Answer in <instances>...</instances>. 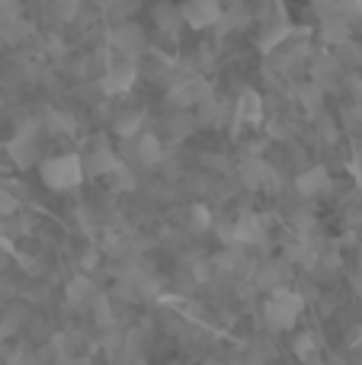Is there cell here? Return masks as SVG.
<instances>
[{
  "label": "cell",
  "mask_w": 362,
  "mask_h": 365,
  "mask_svg": "<svg viewBox=\"0 0 362 365\" xmlns=\"http://www.w3.org/2000/svg\"><path fill=\"white\" fill-rule=\"evenodd\" d=\"M301 308H305V298L299 295V292L292 289H273L269 292V298L263 302V321H267L269 330H276V334H282V330H289L295 321H299Z\"/></svg>",
  "instance_id": "cell-1"
},
{
  "label": "cell",
  "mask_w": 362,
  "mask_h": 365,
  "mask_svg": "<svg viewBox=\"0 0 362 365\" xmlns=\"http://www.w3.org/2000/svg\"><path fill=\"white\" fill-rule=\"evenodd\" d=\"M42 173V182L48 189H58V192H68V189H77L83 182V160L77 154H58V158H48L42 160L38 167Z\"/></svg>",
  "instance_id": "cell-2"
},
{
  "label": "cell",
  "mask_w": 362,
  "mask_h": 365,
  "mask_svg": "<svg viewBox=\"0 0 362 365\" xmlns=\"http://www.w3.org/2000/svg\"><path fill=\"white\" fill-rule=\"evenodd\" d=\"M38 132H42V125H38V119H29V122H19L16 135H13V141L6 145V154H10V160L16 167H36L38 158H42V141H38Z\"/></svg>",
  "instance_id": "cell-3"
},
{
  "label": "cell",
  "mask_w": 362,
  "mask_h": 365,
  "mask_svg": "<svg viewBox=\"0 0 362 365\" xmlns=\"http://www.w3.org/2000/svg\"><path fill=\"white\" fill-rule=\"evenodd\" d=\"M109 45H113L115 51H122V55H128V58H138L141 51L148 48V36L138 23H132V19H119V23L109 29Z\"/></svg>",
  "instance_id": "cell-4"
},
{
  "label": "cell",
  "mask_w": 362,
  "mask_h": 365,
  "mask_svg": "<svg viewBox=\"0 0 362 365\" xmlns=\"http://www.w3.org/2000/svg\"><path fill=\"white\" fill-rule=\"evenodd\" d=\"M237 177L247 189H276L279 186V173H276V167H269L263 158H257V154H250V158L241 160V167H237Z\"/></svg>",
  "instance_id": "cell-5"
},
{
  "label": "cell",
  "mask_w": 362,
  "mask_h": 365,
  "mask_svg": "<svg viewBox=\"0 0 362 365\" xmlns=\"http://www.w3.org/2000/svg\"><path fill=\"white\" fill-rule=\"evenodd\" d=\"M138 68H135V58L122 55V61H109V68L103 71V93L109 96H122L132 90Z\"/></svg>",
  "instance_id": "cell-6"
},
{
  "label": "cell",
  "mask_w": 362,
  "mask_h": 365,
  "mask_svg": "<svg viewBox=\"0 0 362 365\" xmlns=\"http://www.w3.org/2000/svg\"><path fill=\"white\" fill-rule=\"evenodd\" d=\"M222 10H224L222 0H183V4H180L183 26H192V29H209V26H215Z\"/></svg>",
  "instance_id": "cell-7"
},
{
  "label": "cell",
  "mask_w": 362,
  "mask_h": 365,
  "mask_svg": "<svg viewBox=\"0 0 362 365\" xmlns=\"http://www.w3.org/2000/svg\"><path fill=\"white\" fill-rule=\"evenodd\" d=\"M205 96H212V90L202 77H183V81H177L170 87L167 100H170V106H177V109H192V106H199Z\"/></svg>",
  "instance_id": "cell-8"
},
{
  "label": "cell",
  "mask_w": 362,
  "mask_h": 365,
  "mask_svg": "<svg viewBox=\"0 0 362 365\" xmlns=\"http://www.w3.org/2000/svg\"><path fill=\"white\" fill-rule=\"evenodd\" d=\"M234 244L241 247H263L267 244V221L260 215H241L234 221Z\"/></svg>",
  "instance_id": "cell-9"
},
{
  "label": "cell",
  "mask_w": 362,
  "mask_h": 365,
  "mask_svg": "<svg viewBox=\"0 0 362 365\" xmlns=\"http://www.w3.org/2000/svg\"><path fill=\"white\" fill-rule=\"evenodd\" d=\"M340 74H343V64L337 61V55H318L311 61V81L318 83L321 90H333L340 83Z\"/></svg>",
  "instance_id": "cell-10"
},
{
  "label": "cell",
  "mask_w": 362,
  "mask_h": 365,
  "mask_svg": "<svg viewBox=\"0 0 362 365\" xmlns=\"http://www.w3.org/2000/svg\"><path fill=\"white\" fill-rule=\"evenodd\" d=\"M234 122L244 125H260L263 122V96L257 90H244L234 103Z\"/></svg>",
  "instance_id": "cell-11"
},
{
  "label": "cell",
  "mask_w": 362,
  "mask_h": 365,
  "mask_svg": "<svg viewBox=\"0 0 362 365\" xmlns=\"http://www.w3.org/2000/svg\"><path fill=\"white\" fill-rule=\"evenodd\" d=\"M96 285H93V279L87 276V272H81V276H74L68 282V289H64V295H68V304L74 311H87L90 308V302H93V295H96Z\"/></svg>",
  "instance_id": "cell-12"
},
{
  "label": "cell",
  "mask_w": 362,
  "mask_h": 365,
  "mask_svg": "<svg viewBox=\"0 0 362 365\" xmlns=\"http://www.w3.org/2000/svg\"><path fill=\"white\" fill-rule=\"evenodd\" d=\"M289 276H292V263H286V259H269V263H263L260 272H257V285H260L263 292H273V289H282V285L289 282Z\"/></svg>",
  "instance_id": "cell-13"
},
{
  "label": "cell",
  "mask_w": 362,
  "mask_h": 365,
  "mask_svg": "<svg viewBox=\"0 0 362 365\" xmlns=\"http://www.w3.org/2000/svg\"><path fill=\"white\" fill-rule=\"evenodd\" d=\"M295 189H299L301 195H308V199L331 192V173H327V167H308L305 173H299Z\"/></svg>",
  "instance_id": "cell-14"
},
{
  "label": "cell",
  "mask_w": 362,
  "mask_h": 365,
  "mask_svg": "<svg viewBox=\"0 0 362 365\" xmlns=\"http://www.w3.org/2000/svg\"><path fill=\"white\" fill-rule=\"evenodd\" d=\"M164 158V148H160L157 135H135V160L141 167H157Z\"/></svg>",
  "instance_id": "cell-15"
},
{
  "label": "cell",
  "mask_w": 362,
  "mask_h": 365,
  "mask_svg": "<svg viewBox=\"0 0 362 365\" xmlns=\"http://www.w3.org/2000/svg\"><path fill=\"white\" fill-rule=\"evenodd\" d=\"M350 32H353V23L346 16H327V19H321V38H324L327 45H333L337 48L340 42H346L350 38Z\"/></svg>",
  "instance_id": "cell-16"
},
{
  "label": "cell",
  "mask_w": 362,
  "mask_h": 365,
  "mask_svg": "<svg viewBox=\"0 0 362 365\" xmlns=\"http://www.w3.org/2000/svg\"><path fill=\"white\" fill-rule=\"evenodd\" d=\"M83 160V173H93V177H106L109 170H113V164L119 158H115L113 151H109L106 145H96L93 151L87 154V158H81Z\"/></svg>",
  "instance_id": "cell-17"
},
{
  "label": "cell",
  "mask_w": 362,
  "mask_h": 365,
  "mask_svg": "<svg viewBox=\"0 0 362 365\" xmlns=\"http://www.w3.org/2000/svg\"><path fill=\"white\" fill-rule=\"evenodd\" d=\"M38 125L51 135H74L77 132V119L71 113H58V109H45V115L38 119Z\"/></svg>",
  "instance_id": "cell-18"
},
{
  "label": "cell",
  "mask_w": 362,
  "mask_h": 365,
  "mask_svg": "<svg viewBox=\"0 0 362 365\" xmlns=\"http://www.w3.org/2000/svg\"><path fill=\"white\" fill-rule=\"evenodd\" d=\"M295 100H299V106L305 109V113L318 115L321 109H324V90L314 81H308V83H301V87H295Z\"/></svg>",
  "instance_id": "cell-19"
},
{
  "label": "cell",
  "mask_w": 362,
  "mask_h": 365,
  "mask_svg": "<svg viewBox=\"0 0 362 365\" xmlns=\"http://www.w3.org/2000/svg\"><path fill=\"white\" fill-rule=\"evenodd\" d=\"M154 23H157L160 32L173 36V32L183 26V16H180V6L177 4H157L154 6Z\"/></svg>",
  "instance_id": "cell-20"
},
{
  "label": "cell",
  "mask_w": 362,
  "mask_h": 365,
  "mask_svg": "<svg viewBox=\"0 0 362 365\" xmlns=\"http://www.w3.org/2000/svg\"><path fill=\"white\" fill-rule=\"evenodd\" d=\"M141 125H145V115L135 113V109L119 113V115H115V122H113L115 135H119V138H125V141H132L135 135H141Z\"/></svg>",
  "instance_id": "cell-21"
},
{
  "label": "cell",
  "mask_w": 362,
  "mask_h": 365,
  "mask_svg": "<svg viewBox=\"0 0 362 365\" xmlns=\"http://www.w3.org/2000/svg\"><path fill=\"white\" fill-rule=\"evenodd\" d=\"M289 32L292 29H289L286 19H279V23H267V29H263V36H260V48L263 51H276L289 38Z\"/></svg>",
  "instance_id": "cell-22"
},
{
  "label": "cell",
  "mask_w": 362,
  "mask_h": 365,
  "mask_svg": "<svg viewBox=\"0 0 362 365\" xmlns=\"http://www.w3.org/2000/svg\"><path fill=\"white\" fill-rule=\"evenodd\" d=\"M250 23V16L241 10V6H228V10H222V16H218V32L222 36H228V32H234V29H244V26Z\"/></svg>",
  "instance_id": "cell-23"
},
{
  "label": "cell",
  "mask_w": 362,
  "mask_h": 365,
  "mask_svg": "<svg viewBox=\"0 0 362 365\" xmlns=\"http://www.w3.org/2000/svg\"><path fill=\"white\" fill-rule=\"evenodd\" d=\"M90 311H93L96 324H100L103 330H106V327H113V324H115L113 302H109V295H103V292H96V295H93V302H90Z\"/></svg>",
  "instance_id": "cell-24"
},
{
  "label": "cell",
  "mask_w": 362,
  "mask_h": 365,
  "mask_svg": "<svg viewBox=\"0 0 362 365\" xmlns=\"http://www.w3.org/2000/svg\"><path fill=\"white\" fill-rule=\"evenodd\" d=\"M311 259H314V250H311V244H308L305 237H295V240H289L286 244V263H308L311 266Z\"/></svg>",
  "instance_id": "cell-25"
},
{
  "label": "cell",
  "mask_w": 362,
  "mask_h": 365,
  "mask_svg": "<svg viewBox=\"0 0 362 365\" xmlns=\"http://www.w3.org/2000/svg\"><path fill=\"white\" fill-rule=\"evenodd\" d=\"M23 317H26V311L19 308V304L6 308V311H4V317H0V340H10V336L16 334L19 327H23Z\"/></svg>",
  "instance_id": "cell-26"
},
{
  "label": "cell",
  "mask_w": 362,
  "mask_h": 365,
  "mask_svg": "<svg viewBox=\"0 0 362 365\" xmlns=\"http://www.w3.org/2000/svg\"><path fill=\"white\" fill-rule=\"evenodd\" d=\"M333 55H337V61L343 64V68H362V45H356L353 38L340 42Z\"/></svg>",
  "instance_id": "cell-27"
},
{
  "label": "cell",
  "mask_w": 362,
  "mask_h": 365,
  "mask_svg": "<svg viewBox=\"0 0 362 365\" xmlns=\"http://www.w3.org/2000/svg\"><path fill=\"white\" fill-rule=\"evenodd\" d=\"M212 225H215V215H212L209 205H202V202H196V205L190 208V227L199 234L212 231Z\"/></svg>",
  "instance_id": "cell-28"
},
{
  "label": "cell",
  "mask_w": 362,
  "mask_h": 365,
  "mask_svg": "<svg viewBox=\"0 0 362 365\" xmlns=\"http://www.w3.org/2000/svg\"><path fill=\"white\" fill-rule=\"evenodd\" d=\"M292 353L299 356L301 362L314 359V356H318V336H314L311 330H305V334H299V336H295V343H292Z\"/></svg>",
  "instance_id": "cell-29"
},
{
  "label": "cell",
  "mask_w": 362,
  "mask_h": 365,
  "mask_svg": "<svg viewBox=\"0 0 362 365\" xmlns=\"http://www.w3.org/2000/svg\"><path fill=\"white\" fill-rule=\"evenodd\" d=\"M199 128L196 115H190L186 109H177V115L170 119V135L173 138H186V135H192Z\"/></svg>",
  "instance_id": "cell-30"
},
{
  "label": "cell",
  "mask_w": 362,
  "mask_h": 365,
  "mask_svg": "<svg viewBox=\"0 0 362 365\" xmlns=\"http://www.w3.org/2000/svg\"><path fill=\"white\" fill-rule=\"evenodd\" d=\"M106 180L113 182L115 189H132V186H135V173H132V167H128L125 160H115L113 170L106 173Z\"/></svg>",
  "instance_id": "cell-31"
},
{
  "label": "cell",
  "mask_w": 362,
  "mask_h": 365,
  "mask_svg": "<svg viewBox=\"0 0 362 365\" xmlns=\"http://www.w3.org/2000/svg\"><path fill=\"white\" fill-rule=\"evenodd\" d=\"M81 6H83V0H51V13L61 23H74L81 16Z\"/></svg>",
  "instance_id": "cell-32"
},
{
  "label": "cell",
  "mask_w": 362,
  "mask_h": 365,
  "mask_svg": "<svg viewBox=\"0 0 362 365\" xmlns=\"http://www.w3.org/2000/svg\"><path fill=\"white\" fill-rule=\"evenodd\" d=\"M135 10V0H106V13L119 23V19H128V13Z\"/></svg>",
  "instance_id": "cell-33"
},
{
  "label": "cell",
  "mask_w": 362,
  "mask_h": 365,
  "mask_svg": "<svg viewBox=\"0 0 362 365\" xmlns=\"http://www.w3.org/2000/svg\"><path fill=\"white\" fill-rule=\"evenodd\" d=\"M16 208H19V195H13L6 186H0V218L16 215Z\"/></svg>",
  "instance_id": "cell-34"
},
{
  "label": "cell",
  "mask_w": 362,
  "mask_h": 365,
  "mask_svg": "<svg viewBox=\"0 0 362 365\" xmlns=\"http://www.w3.org/2000/svg\"><path fill=\"white\" fill-rule=\"evenodd\" d=\"M212 231L218 234L222 247H231V244H234V218H231V221H215V225H212Z\"/></svg>",
  "instance_id": "cell-35"
},
{
  "label": "cell",
  "mask_w": 362,
  "mask_h": 365,
  "mask_svg": "<svg viewBox=\"0 0 362 365\" xmlns=\"http://www.w3.org/2000/svg\"><path fill=\"white\" fill-rule=\"evenodd\" d=\"M292 227H295L299 234H308V231L314 227V215L308 212V208H299V212L292 215Z\"/></svg>",
  "instance_id": "cell-36"
},
{
  "label": "cell",
  "mask_w": 362,
  "mask_h": 365,
  "mask_svg": "<svg viewBox=\"0 0 362 365\" xmlns=\"http://www.w3.org/2000/svg\"><path fill=\"white\" fill-rule=\"evenodd\" d=\"M318 132H321V138L324 141H337V122H333L331 115L318 113Z\"/></svg>",
  "instance_id": "cell-37"
},
{
  "label": "cell",
  "mask_w": 362,
  "mask_h": 365,
  "mask_svg": "<svg viewBox=\"0 0 362 365\" xmlns=\"http://www.w3.org/2000/svg\"><path fill=\"white\" fill-rule=\"evenodd\" d=\"M340 16H346L350 23L362 19V0H340Z\"/></svg>",
  "instance_id": "cell-38"
},
{
  "label": "cell",
  "mask_w": 362,
  "mask_h": 365,
  "mask_svg": "<svg viewBox=\"0 0 362 365\" xmlns=\"http://www.w3.org/2000/svg\"><path fill=\"white\" fill-rule=\"evenodd\" d=\"M346 125L350 128H362V100H356L353 106H346Z\"/></svg>",
  "instance_id": "cell-39"
},
{
  "label": "cell",
  "mask_w": 362,
  "mask_h": 365,
  "mask_svg": "<svg viewBox=\"0 0 362 365\" xmlns=\"http://www.w3.org/2000/svg\"><path fill=\"white\" fill-rule=\"evenodd\" d=\"M96 263H100V250H96V247H90V250L81 257V269L90 272V269H96Z\"/></svg>",
  "instance_id": "cell-40"
},
{
  "label": "cell",
  "mask_w": 362,
  "mask_h": 365,
  "mask_svg": "<svg viewBox=\"0 0 362 365\" xmlns=\"http://www.w3.org/2000/svg\"><path fill=\"white\" fill-rule=\"evenodd\" d=\"M48 55H51V58H61V55H64V42H61L58 36L48 38Z\"/></svg>",
  "instance_id": "cell-41"
},
{
  "label": "cell",
  "mask_w": 362,
  "mask_h": 365,
  "mask_svg": "<svg viewBox=\"0 0 362 365\" xmlns=\"http://www.w3.org/2000/svg\"><path fill=\"white\" fill-rule=\"evenodd\" d=\"M6 259H10V240H6V237H0V272H4Z\"/></svg>",
  "instance_id": "cell-42"
},
{
  "label": "cell",
  "mask_w": 362,
  "mask_h": 365,
  "mask_svg": "<svg viewBox=\"0 0 362 365\" xmlns=\"http://www.w3.org/2000/svg\"><path fill=\"white\" fill-rule=\"evenodd\" d=\"M346 83H350L353 96H356V100H362V77H359V74H353V77H350V81H346Z\"/></svg>",
  "instance_id": "cell-43"
},
{
  "label": "cell",
  "mask_w": 362,
  "mask_h": 365,
  "mask_svg": "<svg viewBox=\"0 0 362 365\" xmlns=\"http://www.w3.org/2000/svg\"><path fill=\"white\" fill-rule=\"evenodd\" d=\"M64 365H93V362H90L87 356H71V359L64 362Z\"/></svg>",
  "instance_id": "cell-44"
},
{
  "label": "cell",
  "mask_w": 362,
  "mask_h": 365,
  "mask_svg": "<svg viewBox=\"0 0 362 365\" xmlns=\"http://www.w3.org/2000/svg\"><path fill=\"white\" fill-rule=\"evenodd\" d=\"M305 365H324V362H321V359H318V356H314V359H308Z\"/></svg>",
  "instance_id": "cell-45"
},
{
  "label": "cell",
  "mask_w": 362,
  "mask_h": 365,
  "mask_svg": "<svg viewBox=\"0 0 362 365\" xmlns=\"http://www.w3.org/2000/svg\"><path fill=\"white\" fill-rule=\"evenodd\" d=\"M132 365H148V362H145V359H135V362H132Z\"/></svg>",
  "instance_id": "cell-46"
},
{
  "label": "cell",
  "mask_w": 362,
  "mask_h": 365,
  "mask_svg": "<svg viewBox=\"0 0 362 365\" xmlns=\"http://www.w3.org/2000/svg\"><path fill=\"white\" fill-rule=\"evenodd\" d=\"M0 295H4V279H0Z\"/></svg>",
  "instance_id": "cell-47"
}]
</instances>
